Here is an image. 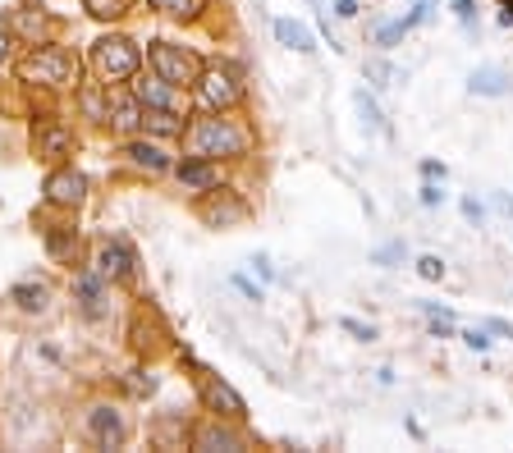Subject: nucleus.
I'll return each mask as SVG.
<instances>
[{"label": "nucleus", "mask_w": 513, "mask_h": 453, "mask_svg": "<svg viewBox=\"0 0 513 453\" xmlns=\"http://www.w3.org/2000/svg\"><path fill=\"white\" fill-rule=\"evenodd\" d=\"M490 206H495L499 216H513V197H508V193H490Z\"/></svg>", "instance_id": "ea45409f"}, {"label": "nucleus", "mask_w": 513, "mask_h": 453, "mask_svg": "<svg viewBox=\"0 0 513 453\" xmlns=\"http://www.w3.org/2000/svg\"><path fill=\"white\" fill-rule=\"evenodd\" d=\"M15 302H19L24 311H42V307H47V289H42V284H19V289H15Z\"/></svg>", "instance_id": "4be33fe9"}, {"label": "nucleus", "mask_w": 513, "mask_h": 453, "mask_svg": "<svg viewBox=\"0 0 513 453\" xmlns=\"http://www.w3.org/2000/svg\"><path fill=\"white\" fill-rule=\"evenodd\" d=\"M463 343H467L472 353H486V348H490V339H486V325H472V330H463Z\"/></svg>", "instance_id": "473e14b6"}, {"label": "nucleus", "mask_w": 513, "mask_h": 453, "mask_svg": "<svg viewBox=\"0 0 513 453\" xmlns=\"http://www.w3.org/2000/svg\"><path fill=\"white\" fill-rule=\"evenodd\" d=\"M422 179H440V184H444V179H449V170H444L440 161H422Z\"/></svg>", "instance_id": "e433bc0d"}, {"label": "nucleus", "mask_w": 513, "mask_h": 453, "mask_svg": "<svg viewBox=\"0 0 513 453\" xmlns=\"http://www.w3.org/2000/svg\"><path fill=\"white\" fill-rule=\"evenodd\" d=\"M175 179H179L184 193H211V188H220V165L211 156H193L175 170Z\"/></svg>", "instance_id": "423d86ee"}, {"label": "nucleus", "mask_w": 513, "mask_h": 453, "mask_svg": "<svg viewBox=\"0 0 513 453\" xmlns=\"http://www.w3.org/2000/svg\"><path fill=\"white\" fill-rule=\"evenodd\" d=\"M234 289H239L243 298H252V302H262V284H252L248 275H234Z\"/></svg>", "instance_id": "c9c22d12"}, {"label": "nucleus", "mask_w": 513, "mask_h": 453, "mask_svg": "<svg viewBox=\"0 0 513 453\" xmlns=\"http://www.w3.org/2000/svg\"><path fill=\"white\" fill-rule=\"evenodd\" d=\"M97 270H102L106 279H124V275L134 270V252H129L124 243H106L102 257H97Z\"/></svg>", "instance_id": "a211bd4d"}, {"label": "nucleus", "mask_w": 513, "mask_h": 453, "mask_svg": "<svg viewBox=\"0 0 513 453\" xmlns=\"http://www.w3.org/2000/svg\"><path fill=\"white\" fill-rule=\"evenodd\" d=\"M202 398H207V407H211V412H220V416H234V421H239V416H248V403H243L225 380H216V375H207V380H202Z\"/></svg>", "instance_id": "1a4fd4ad"}, {"label": "nucleus", "mask_w": 513, "mask_h": 453, "mask_svg": "<svg viewBox=\"0 0 513 453\" xmlns=\"http://www.w3.org/2000/svg\"><path fill=\"white\" fill-rule=\"evenodd\" d=\"M426 330H431L435 339H449V334H454V316H426Z\"/></svg>", "instance_id": "f704fd0d"}, {"label": "nucleus", "mask_w": 513, "mask_h": 453, "mask_svg": "<svg viewBox=\"0 0 513 453\" xmlns=\"http://www.w3.org/2000/svg\"><path fill=\"white\" fill-rule=\"evenodd\" d=\"M147 60H152V65H156V74H161V79H170L175 88H188V83H198V79H202V65H198V56H188L184 47L152 42V47H147Z\"/></svg>", "instance_id": "7ed1b4c3"}, {"label": "nucleus", "mask_w": 513, "mask_h": 453, "mask_svg": "<svg viewBox=\"0 0 513 453\" xmlns=\"http://www.w3.org/2000/svg\"><path fill=\"white\" fill-rule=\"evenodd\" d=\"M403 33H408V24H403V19L376 24V47H385V51H390V47H399V42H403Z\"/></svg>", "instance_id": "5701e85b"}, {"label": "nucleus", "mask_w": 513, "mask_h": 453, "mask_svg": "<svg viewBox=\"0 0 513 453\" xmlns=\"http://www.w3.org/2000/svg\"><path fill=\"white\" fill-rule=\"evenodd\" d=\"M106 120H111L115 133H134V129L143 124V101H138V92H134V97H111Z\"/></svg>", "instance_id": "4468645a"}, {"label": "nucleus", "mask_w": 513, "mask_h": 453, "mask_svg": "<svg viewBox=\"0 0 513 453\" xmlns=\"http://www.w3.org/2000/svg\"><path fill=\"white\" fill-rule=\"evenodd\" d=\"M5 60H10V37L0 33V65H5Z\"/></svg>", "instance_id": "79ce46f5"}, {"label": "nucleus", "mask_w": 513, "mask_h": 453, "mask_svg": "<svg viewBox=\"0 0 513 453\" xmlns=\"http://www.w3.org/2000/svg\"><path fill=\"white\" fill-rule=\"evenodd\" d=\"M467 92L472 97H508L513 92V74L499 69V65H476L467 74Z\"/></svg>", "instance_id": "0eeeda50"}, {"label": "nucleus", "mask_w": 513, "mask_h": 453, "mask_svg": "<svg viewBox=\"0 0 513 453\" xmlns=\"http://www.w3.org/2000/svg\"><path fill=\"white\" fill-rule=\"evenodd\" d=\"M88 430H92V439L102 448H120L124 444V421H120L115 407H92L88 412Z\"/></svg>", "instance_id": "9d476101"}, {"label": "nucleus", "mask_w": 513, "mask_h": 453, "mask_svg": "<svg viewBox=\"0 0 513 453\" xmlns=\"http://www.w3.org/2000/svg\"><path fill=\"white\" fill-rule=\"evenodd\" d=\"M367 79H371L376 88H390L399 74H394V65H390V60H367Z\"/></svg>", "instance_id": "393cba45"}, {"label": "nucleus", "mask_w": 513, "mask_h": 453, "mask_svg": "<svg viewBox=\"0 0 513 453\" xmlns=\"http://www.w3.org/2000/svg\"><path fill=\"white\" fill-rule=\"evenodd\" d=\"M499 5H504V10H513V0H499Z\"/></svg>", "instance_id": "c03bdc74"}, {"label": "nucleus", "mask_w": 513, "mask_h": 453, "mask_svg": "<svg viewBox=\"0 0 513 453\" xmlns=\"http://www.w3.org/2000/svg\"><path fill=\"white\" fill-rule=\"evenodd\" d=\"M74 298H79V307H83L88 316H102V311H106V307H102V302H106V275H102V270L79 275V279H74Z\"/></svg>", "instance_id": "ddd939ff"}, {"label": "nucleus", "mask_w": 513, "mask_h": 453, "mask_svg": "<svg viewBox=\"0 0 513 453\" xmlns=\"http://www.w3.org/2000/svg\"><path fill=\"white\" fill-rule=\"evenodd\" d=\"M33 142H37V156L42 161H60V156H69V129L65 124H56V120H42L37 124V133H33Z\"/></svg>", "instance_id": "9b49d317"}, {"label": "nucleus", "mask_w": 513, "mask_h": 453, "mask_svg": "<svg viewBox=\"0 0 513 453\" xmlns=\"http://www.w3.org/2000/svg\"><path fill=\"white\" fill-rule=\"evenodd\" d=\"M335 19H358V0H335Z\"/></svg>", "instance_id": "4c0bfd02"}, {"label": "nucleus", "mask_w": 513, "mask_h": 453, "mask_svg": "<svg viewBox=\"0 0 513 453\" xmlns=\"http://www.w3.org/2000/svg\"><path fill=\"white\" fill-rule=\"evenodd\" d=\"M481 325H486L490 334H499V339H513V325H508V321H499V316H490V321H481Z\"/></svg>", "instance_id": "58836bf2"}, {"label": "nucleus", "mask_w": 513, "mask_h": 453, "mask_svg": "<svg viewBox=\"0 0 513 453\" xmlns=\"http://www.w3.org/2000/svg\"><path fill=\"white\" fill-rule=\"evenodd\" d=\"M252 270H257L262 279H271V257H252Z\"/></svg>", "instance_id": "a19ab883"}, {"label": "nucleus", "mask_w": 513, "mask_h": 453, "mask_svg": "<svg viewBox=\"0 0 513 453\" xmlns=\"http://www.w3.org/2000/svg\"><path fill=\"white\" fill-rule=\"evenodd\" d=\"M198 97L207 111H230L243 101V88H239V74L234 69H202L198 79Z\"/></svg>", "instance_id": "39448f33"}, {"label": "nucleus", "mask_w": 513, "mask_h": 453, "mask_svg": "<svg viewBox=\"0 0 513 453\" xmlns=\"http://www.w3.org/2000/svg\"><path fill=\"white\" fill-rule=\"evenodd\" d=\"M138 47L129 42V37H102L97 47H92V69L102 74V79H111V83H124V79H134L138 74Z\"/></svg>", "instance_id": "f03ea898"}, {"label": "nucleus", "mask_w": 513, "mask_h": 453, "mask_svg": "<svg viewBox=\"0 0 513 453\" xmlns=\"http://www.w3.org/2000/svg\"><path fill=\"white\" fill-rule=\"evenodd\" d=\"M499 28H513V10H499Z\"/></svg>", "instance_id": "37998d69"}, {"label": "nucleus", "mask_w": 513, "mask_h": 453, "mask_svg": "<svg viewBox=\"0 0 513 453\" xmlns=\"http://www.w3.org/2000/svg\"><path fill=\"white\" fill-rule=\"evenodd\" d=\"M134 92H138V101H143V106L179 111V88H175L170 79H161V74H156V79H138V88H134Z\"/></svg>", "instance_id": "f8f14e48"}, {"label": "nucleus", "mask_w": 513, "mask_h": 453, "mask_svg": "<svg viewBox=\"0 0 513 453\" xmlns=\"http://www.w3.org/2000/svg\"><path fill=\"white\" fill-rule=\"evenodd\" d=\"M417 275H422V279H431V284H435V279H444V261H440V257H431V252H426V257H417Z\"/></svg>", "instance_id": "bb28decb"}, {"label": "nucleus", "mask_w": 513, "mask_h": 453, "mask_svg": "<svg viewBox=\"0 0 513 453\" xmlns=\"http://www.w3.org/2000/svg\"><path fill=\"white\" fill-rule=\"evenodd\" d=\"M417 197H422V206L431 211V206H440L444 202V193H440V179H426L422 188H417Z\"/></svg>", "instance_id": "c756f323"}, {"label": "nucleus", "mask_w": 513, "mask_h": 453, "mask_svg": "<svg viewBox=\"0 0 513 453\" xmlns=\"http://www.w3.org/2000/svg\"><path fill=\"white\" fill-rule=\"evenodd\" d=\"M275 37H280V47H289L298 56H312L316 51V37L303 24H294V19H275Z\"/></svg>", "instance_id": "6ab92c4d"}, {"label": "nucleus", "mask_w": 513, "mask_h": 453, "mask_svg": "<svg viewBox=\"0 0 513 453\" xmlns=\"http://www.w3.org/2000/svg\"><path fill=\"white\" fill-rule=\"evenodd\" d=\"M353 106H358V115H362V124H367L371 133H385V115H380V106H376V97H371L367 88L353 92Z\"/></svg>", "instance_id": "412c9836"}, {"label": "nucleus", "mask_w": 513, "mask_h": 453, "mask_svg": "<svg viewBox=\"0 0 513 453\" xmlns=\"http://www.w3.org/2000/svg\"><path fill=\"white\" fill-rule=\"evenodd\" d=\"M83 193H88V179H83L79 170H56V174L47 179V202H51V206H79Z\"/></svg>", "instance_id": "6e6552de"}, {"label": "nucleus", "mask_w": 513, "mask_h": 453, "mask_svg": "<svg viewBox=\"0 0 513 453\" xmlns=\"http://www.w3.org/2000/svg\"><path fill=\"white\" fill-rule=\"evenodd\" d=\"M449 10L458 15V24H463L467 33H476V0H449Z\"/></svg>", "instance_id": "a878e982"}, {"label": "nucleus", "mask_w": 513, "mask_h": 453, "mask_svg": "<svg viewBox=\"0 0 513 453\" xmlns=\"http://www.w3.org/2000/svg\"><path fill=\"white\" fill-rule=\"evenodd\" d=\"M188 147H193V156H220V161H239V156H248V147H252V138H248V129L239 124V120H225V115H211V120H198L193 124V133H188Z\"/></svg>", "instance_id": "f257e3e1"}, {"label": "nucleus", "mask_w": 513, "mask_h": 453, "mask_svg": "<svg viewBox=\"0 0 513 453\" xmlns=\"http://www.w3.org/2000/svg\"><path fill=\"white\" fill-rule=\"evenodd\" d=\"M143 129L156 133V138H175V133H184V120H179V111H156V106H147V111H143Z\"/></svg>", "instance_id": "aec40b11"}, {"label": "nucleus", "mask_w": 513, "mask_h": 453, "mask_svg": "<svg viewBox=\"0 0 513 453\" xmlns=\"http://www.w3.org/2000/svg\"><path fill=\"white\" fill-rule=\"evenodd\" d=\"M202 216H207V225H216V229H225V225H239V220H248V206L234 197V193H225L220 202H211V206H202Z\"/></svg>", "instance_id": "f3484780"}, {"label": "nucleus", "mask_w": 513, "mask_h": 453, "mask_svg": "<svg viewBox=\"0 0 513 453\" xmlns=\"http://www.w3.org/2000/svg\"><path fill=\"white\" fill-rule=\"evenodd\" d=\"M124 156H129L138 170H147V174H166V170H175V161H170L156 142H129V147H124Z\"/></svg>", "instance_id": "2eb2a0df"}, {"label": "nucleus", "mask_w": 513, "mask_h": 453, "mask_svg": "<svg viewBox=\"0 0 513 453\" xmlns=\"http://www.w3.org/2000/svg\"><path fill=\"white\" fill-rule=\"evenodd\" d=\"M463 220H467V225H476V229H481V225H486V206H481V202H476V197H463Z\"/></svg>", "instance_id": "2f4dec72"}, {"label": "nucleus", "mask_w": 513, "mask_h": 453, "mask_svg": "<svg viewBox=\"0 0 513 453\" xmlns=\"http://www.w3.org/2000/svg\"><path fill=\"white\" fill-rule=\"evenodd\" d=\"M431 10H435V0H417V10H412V15H403V24H408V33H412L417 24H426V19H431Z\"/></svg>", "instance_id": "72a5a7b5"}, {"label": "nucleus", "mask_w": 513, "mask_h": 453, "mask_svg": "<svg viewBox=\"0 0 513 453\" xmlns=\"http://www.w3.org/2000/svg\"><path fill=\"white\" fill-rule=\"evenodd\" d=\"M371 261H376V266H394V261H403V243H385V248H376Z\"/></svg>", "instance_id": "7c9ffc66"}, {"label": "nucleus", "mask_w": 513, "mask_h": 453, "mask_svg": "<svg viewBox=\"0 0 513 453\" xmlns=\"http://www.w3.org/2000/svg\"><path fill=\"white\" fill-rule=\"evenodd\" d=\"M69 69H74L69 51H56V47H37V51L19 65V74H24L28 83H47V88H65V83H69Z\"/></svg>", "instance_id": "20e7f679"}, {"label": "nucleus", "mask_w": 513, "mask_h": 453, "mask_svg": "<svg viewBox=\"0 0 513 453\" xmlns=\"http://www.w3.org/2000/svg\"><path fill=\"white\" fill-rule=\"evenodd\" d=\"M88 10L97 19H115V15H124V0H88Z\"/></svg>", "instance_id": "c85d7f7f"}, {"label": "nucleus", "mask_w": 513, "mask_h": 453, "mask_svg": "<svg viewBox=\"0 0 513 453\" xmlns=\"http://www.w3.org/2000/svg\"><path fill=\"white\" fill-rule=\"evenodd\" d=\"M152 10H161L170 19H193L198 15V0H152Z\"/></svg>", "instance_id": "b1692460"}, {"label": "nucleus", "mask_w": 513, "mask_h": 453, "mask_svg": "<svg viewBox=\"0 0 513 453\" xmlns=\"http://www.w3.org/2000/svg\"><path fill=\"white\" fill-rule=\"evenodd\" d=\"M339 330H344V334H353V339H362V343H371V339H376V325H362V321H353V316H339Z\"/></svg>", "instance_id": "cd10ccee"}, {"label": "nucleus", "mask_w": 513, "mask_h": 453, "mask_svg": "<svg viewBox=\"0 0 513 453\" xmlns=\"http://www.w3.org/2000/svg\"><path fill=\"white\" fill-rule=\"evenodd\" d=\"M193 448H207V453H216V448H243V435L230 430V426H220V421H207L193 435Z\"/></svg>", "instance_id": "dca6fc26"}]
</instances>
